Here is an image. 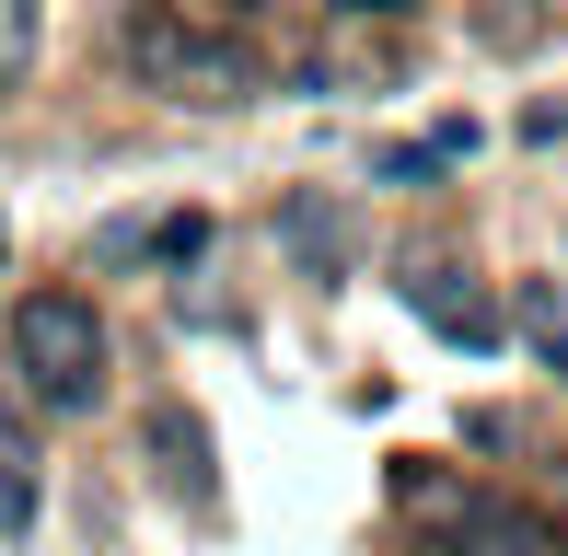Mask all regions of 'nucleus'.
<instances>
[{"label": "nucleus", "instance_id": "f257e3e1", "mask_svg": "<svg viewBox=\"0 0 568 556\" xmlns=\"http://www.w3.org/2000/svg\"><path fill=\"white\" fill-rule=\"evenodd\" d=\"M12 371L36 406H93L105 394V313L82 290H23L12 301Z\"/></svg>", "mask_w": 568, "mask_h": 556}, {"label": "nucleus", "instance_id": "f03ea898", "mask_svg": "<svg viewBox=\"0 0 568 556\" xmlns=\"http://www.w3.org/2000/svg\"><path fill=\"white\" fill-rule=\"evenodd\" d=\"M128 59H140V82H151V93H174V105H232V93L255 82L244 47L197 35V23H174V12H151L140 35H128Z\"/></svg>", "mask_w": 568, "mask_h": 556}, {"label": "nucleus", "instance_id": "7ed1b4c3", "mask_svg": "<svg viewBox=\"0 0 568 556\" xmlns=\"http://www.w3.org/2000/svg\"><path fill=\"white\" fill-rule=\"evenodd\" d=\"M429 545H442V556H557L546 511H523V498H487V487H464Z\"/></svg>", "mask_w": 568, "mask_h": 556}, {"label": "nucleus", "instance_id": "20e7f679", "mask_svg": "<svg viewBox=\"0 0 568 556\" xmlns=\"http://www.w3.org/2000/svg\"><path fill=\"white\" fill-rule=\"evenodd\" d=\"M395 290L418 301V313L442 325L453 348H499V301H487V290H476V278H464V267H406Z\"/></svg>", "mask_w": 568, "mask_h": 556}, {"label": "nucleus", "instance_id": "39448f33", "mask_svg": "<svg viewBox=\"0 0 568 556\" xmlns=\"http://www.w3.org/2000/svg\"><path fill=\"white\" fill-rule=\"evenodd\" d=\"M278 233H291V256L314 267V278H348V220H337V197H278Z\"/></svg>", "mask_w": 568, "mask_h": 556}, {"label": "nucleus", "instance_id": "423d86ee", "mask_svg": "<svg viewBox=\"0 0 568 556\" xmlns=\"http://www.w3.org/2000/svg\"><path fill=\"white\" fill-rule=\"evenodd\" d=\"M464 151H476V128H429V140H395V151H372V186H429V174H453Z\"/></svg>", "mask_w": 568, "mask_h": 556}, {"label": "nucleus", "instance_id": "0eeeda50", "mask_svg": "<svg viewBox=\"0 0 568 556\" xmlns=\"http://www.w3.org/2000/svg\"><path fill=\"white\" fill-rule=\"evenodd\" d=\"M36 534V452L0 429V545H23Z\"/></svg>", "mask_w": 568, "mask_h": 556}, {"label": "nucleus", "instance_id": "6e6552de", "mask_svg": "<svg viewBox=\"0 0 568 556\" xmlns=\"http://www.w3.org/2000/svg\"><path fill=\"white\" fill-rule=\"evenodd\" d=\"M151 256H163V267H197V256H210V220H197V209L151 220Z\"/></svg>", "mask_w": 568, "mask_h": 556}, {"label": "nucleus", "instance_id": "1a4fd4ad", "mask_svg": "<svg viewBox=\"0 0 568 556\" xmlns=\"http://www.w3.org/2000/svg\"><path fill=\"white\" fill-rule=\"evenodd\" d=\"M523 140H568V105H534V116H523Z\"/></svg>", "mask_w": 568, "mask_h": 556}, {"label": "nucleus", "instance_id": "9d476101", "mask_svg": "<svg viewBox=\"0 0 568 556\" xmlns=\"http://www.w3.org/2000/svg\"><path fill=\"white\" fill-rule=\"evenodd\" d=\"M546 360H557V383H568V337H546Z\"/></svg>", "mask_w": 568, "mask_h": 556}, {"label": "nucleus", "instance_id": "9b49d317", "mask_svg": "<svg viewBox=\"0 0 568 556\" xmlns=\"http://www.w3.org/2000/svg\"><path fill=\"white\" fill-rule=\"evenodd\" d=\"M348 12H372V0H348ZM383 12H395V0H383Z\"/></svg>", "mask_w": 568, "mask_h": 556}]
</instances>
